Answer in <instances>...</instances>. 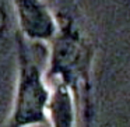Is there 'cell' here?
Returning <instances> with one entry per match:
<instances>
[{
    "mask_svg": "<svg viewBox=\"0 0 130 127\" xmlns=\"http://www.w3.org/2000/svg\"><path fill=\"white\" fill-rule=\"evenodd\" d=\"M48 3L56 20V31L46 43V80L70 91L85 127H90L96 115V43L77 0H48Z\"/></svg>",
    "mask_w": 130,
    "mask_h": 127,
    "instance_id": "obj_1",
    "label": "cell"
},
{
    "mask_svg": "<svg viewBox=\"0 0 130 127\" xmlns=\"http://www.w3.org/2000/svg\"><path fill=\"white\" fill-rule=\"evenodd\" d=\"M13 46L17 76L11 109L3 127H38L49 124L52 89L45 76L46 45L29 42L14 29Z\"/></svg>",
    "mask_w": 130,
    "mask_h": 127,
    "instance_id": "obj_2",
    "label": "cell"
},
{
    "mask_svg": "<svg viewBox=\"0 0 130 127\" xmlns=\"http://www.w3.org/2000/svg\"><path fill=\"white\" fill-rule=\"evenodd\" d=\"M11 4L15 31L27 41L46 43L56 31V20L48 0H7Z\"/></svg>",
    "mask_w": 130,
    "mask_h": 127,
    "instance_id": "obj_3",
    "label": "cell"
},
{
    "mask_svg": "<svg viewBox=\"0 0 130 127\" xmlns=\"http://www.w3.org/2000/svg\"><path fill=\"white\" fill-rule=\"evenodd\" d=\"M52 89L49 103V126L51 127H77L78 109L76 101L67 88L60 84H49Z\"/></svg>",
    "mask_w": 130,
    "mask_h": 127,
    "instance_id": "obj_4",
    "label": "cell"
}]
</instances>
